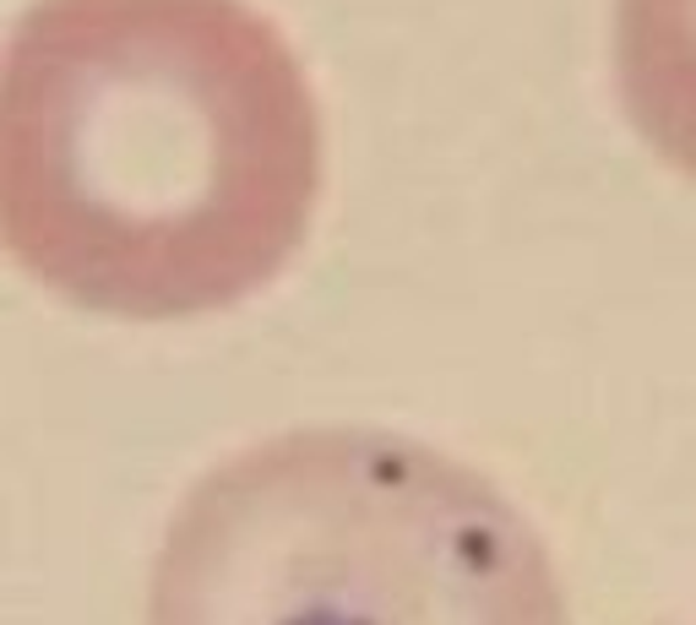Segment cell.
Returning <instances> with one entry per match:
<instances>
[{
	"label": "cell",
	"mask_w": 696,
	"mask_h": 625,
	"mask_svg": "<svg viewBox=\"0 0 696 625\" xmlns=\"http://www.w3.org/2000/svg\"><path fill=\"white\" fill-rule=\"evenodd\" d=\"M615 71L636 136L696 180V0H615Z\"/></svg>",
	"instance_id": "obj_3"
},
{
	"label": "cell",
	"mask_w": 696,
	"mask_h": 625,
	"mask_svg": "<svg viewBox=\"0 0 696 625\" xmlns=\"http://www.w3.org/2000/svg\"><path fill=\"white\" fill-rule=\"evenodd\" d=\"M321 110L251 0H39L0 50V246L126 321L212 315L305 246Z\"/></svg>",
	"instance_id": "obj_1"
},
{
	"label": "cell",
	"mask_w": 696,
	"mask_h": 625,
	"mask_svg": "<svg viewBox=\"0 0 696 625\" xmlns=\"http://www.w3.org/2000/svg\"><path fill=\"white\" fill-rule=\"evenodd\" d=\"M147 625H567V598L479 468L403 430L311 425L190 485Z\"/></svg>",
	"instance_id": "obj_2"
}]
</instances>
